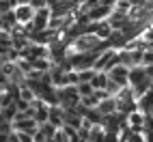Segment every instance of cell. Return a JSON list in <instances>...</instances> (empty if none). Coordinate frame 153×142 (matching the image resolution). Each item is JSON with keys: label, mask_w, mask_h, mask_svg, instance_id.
I'll list each match as a JSON object with an SVG mask.
<instances>
[{"label": "cell", "mask_w": 153, "mask_h": 142, "mask_svg": "<svg viewBox=\"0 0 153 142\" xmlns=\"http://www.w3.org/2000/svg\"><path fill=\"white\" fill-rule=\"evenodd\" d=\"M127 73H129V69L121 67V65H117V67H112L110 71H106L108 82L117 84V86H121V88H125V86H127Z\"/></svg>", "instance_id": "cell-3"}, {"label": "cell", "mask_w": 153, "mask_h": 142, "mask_svg": "<svg viewBox=\"0 0 153 142\" xmlns=\"http://www.w3.org/2000/svg\"><path fill=\"white\" fill-rule=\"evenodd\" d=\"M48 123L52 127H56V129H60L63 123H65V110L60 106H52L48 110Z\"/></svg>", "instance_id": "cell-4"}, {"label": "cell", "mask_w": 153, "mask_h": 142, "mask_svg": "<svg viewBox=\"0 0 153 142\" xmlns=\"http://www.w3.org/2000/svg\"><path fill=\"white\" fill-rule=\"evenodd\" d=\"M112 9H114V2H95L93 9L86 13L88 22L91 24H97V22H106V19L110 17Z\"/></svg>", "instance_id": "cell-1"}, {"label": "cell", "mask_w": 153, "mask_h": 142, "mask_svg": "<svg viewBox=\"0 0 153 142\" xmlns=\"http://www.w3.org/2000/svg\"><path fill=\"white\" fill-rule=\"evenodd\" d=\"M39 129H41L43 131V136H45V140L50 142V140H54V136H56V127H52V125H50V123H43V125H39Z\"/></svg>", "instance_id": "cell-9"}, {"label": "cell", "mask_w": 153, "mask_h": 142, "mask_svg": "<svg viewBox=\"0 0 153 142\" xmlns=\"http://www.w3.org/2000/svg\"><path fill=\"white\" fill-rule=\"evenodd\" d=\"M76 90H78L80 99H82V97H91V95L95 93V90L91 88V84H76Z\"/></svg>", "instance_id": "cell-10"}, {"label": "cell", "mask_w": 153, "mask_h": 142, "mask_svg": "<svg viewBox=\"0 0 153 142\" xmlns=\"http://www.w3.org/2000/svg\"><path fill=\"white\" fill-rule=\"evenodd\" d=\"M147 75H145V67H134V69H129V73H127V86H136L140 82H145Z\"/></svg>", "instance_id": "cell-5"}, {"label": "cell", "mask_w": 153, "mask_h": 142, "mask_svg": "<svg viewBox=\"0 0 153 142\" xmlns=\"http://www.w3.org/2000/svg\"><path fill=\"white\" fill-rule=\"evenodd\" d=\"M11 131H13L11 123H7V121H0V134H11Z\"/></svg>", "instance_id": "cell-11"}, {"label": "cell", "mask_w": 153, "mask_h": 142, "mask_svg": "<svg viewBox=\"0 0 153 142\" xmlns=\"http://www.w3.org/2000/svg\"><path fill=\"white\" fill-rule=\"evenodd\" d=\"M0 142H9V134H0Z\"/></svg>", "instance_id": "cell-13"}, {"label": "cell", "mask_w": 153, "mask_h": 142, "mask_svg": "<svg viewBox=\"0 0 153 142\" xmlns=\"http://www.w3.org/2000/svg\"><path fill=\"white\" fill-rule=\"evenodd\" d=\"M13 17H15V24L17 26H28L30 22H33V17H35V11H33V7H30L28 2H15L13 7Z\"/></svg>", "instance_id": "cell-2"}, {"label": "cell", "mask_w": 153, "mask_h": 142, "mask_svg": "<svg viewBox=\"0 0 153 142\" xmlns=\"http://www.w3.org/2000/svg\"><path fill=\"white\" fill-rule=\"evenodd\" d=\"M17 134V131H15ZM17 142H33V136L30 134H17Z\"/></svg>", "instance_id": "cell-12"}, {"label": "cell", "mask_w": 153, "mask_h": 142, "mask_svg": "<svg viewBox=\"0 0 153 142\" xmlns=\"http://www.w3.org/2000/svg\"><path fill=\"white\" fill-rule=\"evenodd\" d=\"M0 121H2V116H0Z\"/></svg>", "instance_id": "cell-14"}, {"label": "cell", "mask_w": 153, "mask_h": 142, "mask_svg": "<svg viewBox=\"0 0 153 142\" xmlns=\"http://www.w3.org/2000/svg\"><path fill=\"white\" fill-rule=\"evenodd\" d=\"M30 65H33V71H37V73H48V71L54 67L52 63H50V58H37Z\"/></svg>", "instance_id": "cell-8"}, {"label": "cell", "mask_w": 153, "mask_h": 142, "mask_svg": "<svg viewBox=\"0 0 153 142\" xmlns=\"http://www.w3.org/2000/svg\"><path fill=\"white\" fill-rule=\"evenodd\" d=\"M91 88L93 90H106V86H108V75L106 73H95L93 75V80H91Z\"/></svg>", "instance_id": "cell-7"}, {"label": "cell", "mask_w": 153, "mask_h": 142, "mask_svg": "<svg viewBox=\"0 0 153 142\" xmlns=\"http://www.w3.org/2000/svg\"><path fill=\"white\" fill-rule=\"evenodd\" d=\"M95 110H97L101 116H110V114H114V112H117L114 97H108V99H104V101H99V106H97Z\"/></svg>", "instance_id": "cell-6"}]
</instances>
